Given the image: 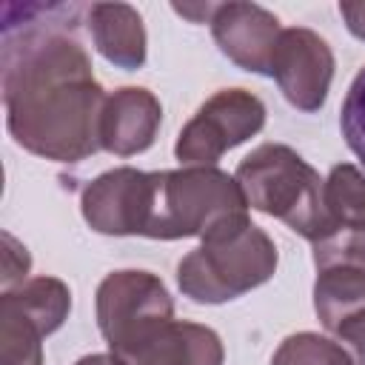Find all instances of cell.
<instances>
[{
	"label": "cell",
	"instance_id": "1",
	"mask_svg": "<svg viewBox=\"0 0 365 365\" xmlns=\"http://www.w3.org/2000/svg\"><path fill=\"white\" fill-rule=\"evenodd\" d=\"M3 23V106L14 143L37 157L80 163L100 148L106 94L74 34L77 9L29 6Z\"/></svg>",
	"mask_w": 365,
	"mask_h": 365
},
{
	"label": "cell",
	"instance_id": "2",
	"mask_svg": "<svg viewBox=\"0 0 365 365\" xmlns=\"http://www.w3.org/2000/svg\"><path fill=\"white\" fill-rule=\"evenodd\" d=\"M251 225L248 200L234 177L214 165L157 171L151 240L200 237L202 242L231 237Z\"/></svg>",
	"mask_w": 365,
	"mask_h": 365
},
{
	"label": "cell",
	"instance_id": "3",
	"mask_svg": "<svg viewBox=\"0 0 365 365\" xmlns=\"http://www.w3.org/2000/svg\"><path fill=\"white\" fill-rule=\"evenodd\" d=\"M234 180L251 208L282 220L311 242L339 231L325 205V182L294 148L282 143H262L254 148L237 165Z\"/></svg>",
	"mask_w": 365,
	"mask_h": 365
},
{
	"label": "cell",
	"instance_id": "4",
	"mask_svg": "<svg viewBox=\"0 0 365 365\" xmlns=\"http://www.w3.org/2000/svg\"><path fill=\"white\" fill-rule=\"evenodd\" d=\"M274 240L262 228L245 225L231 237L211 240L188 251L177 265V285L194 302L220 305L259 288L274 277Z\"/></svg>",
	"mask_w": 365,
	"mask_h": 365
},
{
	"label": "cell",
	"instance_id": "5",
	"mask_svg": "<svg viewBox=\"0 0 365 365\" xmlns=\"http://www.w3.org/2000/svg\"><path fill=\"white\" fill-rule=\"evenodd\" d=\"M174 319V302L148 271H114L97 288V325L123 362Z\"/></svg>",
	"mask_w": 365,
	"mask_h": 365
},
{
	"label": "cell",
	"instance_id": "6",
	"mask_svg": "<svg viewBox=\"0 0 365 365\" xmlns=\"http://www.w3.org/2000/svg\"><path fill=\"white\" fill-rule=\"evenodd\" d=\"M265 125V106L245 88H222L208 97L177 137L174 157L185 165H214L228 148Z\"/></svg>",
	"mask_w": 365,
	"mask_h": 365
},
{
	"label": "cell",
	"instance_id": "7",
	"mask_svg": "<svg viewBox=\"0 0 365 365\" xmlns=\"http://www.w3.org/2000/svg\"><path fill=\"white\" fill-rule=\"evenodd\" d=\"M314 311L328 331L365 308V234L334 231L314 242Z\"/></svg>",
	"mask_w": 365,
	"mask_h": 365
},
{
	"label": "cell",
	"instance_id": "8",
	"mask_svg": "<svg viewBox=\"0 0 365 365\" xmlns=\"http://www.w3.org/2000/svg\"><path fill=\"white\" fill-rule=\"evenodd\" d=\"M157 194V171H137L131 165L111 168L91 180L83 191L86 222L111 237H148Z\"/></svg>",
	"mask_w": 365,
	"mask_h": 365
},
{
	"label": "cell",
	"instance_id": "9",
	"mask_svg": "<svg viewBox=\"0 0 365 365\" xmlns=\"http://www.w3.org/2000/svg\"><path fill=\"white\" fill-rule=\"evenodd\" d=\"M271 77L294 108L317 111L334 80V54L317 31L282 29L271 57Z\"/></svg>",
	"mask_w": 365,
	"mask_h": 365
},
{
	"label": "cell",
	"instance_id": "10",
	"mask_svg": "<svg viewBox=\"0 0 365 365\" xmlns=\"http://www.w3.org/2000/svg\"><path fill=\"white\" fill-rule=\"evenodd\" d=\"M208 23L220 51L231 63L254 74H271V57L282 29L268 9L257 3H217Z\"/></svg>",
	"mask_w": 365,
	"mask_h": 365
},
{
	"label": "cell",
	"instance_id": "11",
	"mask_svg": "<svg viewBox=\"0 0 365 365\" xmlns=\"http://www.w3.org/2000/svg\"><path fill=\"white\" fill-rule=\"evenodd\" d=\"M163 120L160 100L148 88L125 86L106 97L100 117V148L131 157L154 145L157 128Z\"/></svg>",
	"mask_w": 365,
	"mask_h": 365
},
{
	"label": "cell",
	"instance_id": "12",
	"mask_svg": "<svg viewBox=\"0 0 365 365\" xmlns=\"http://www.w3.org/2000/svg\"><path fill=\"white\" fill-rule=\"evenodd\" d=\"M123 365H222V342L208 325L171 319Z\"/></svg>",
	"mask_w": 365,
	"mask_h": 365
},
{
	"label": "cell",
	"instance_id": "13",
	"mask_svg": "<svg viewBox=\"0 0 365 365\" xmlns=\"http://www.w3.org/2000/svg\"><path fill=\"white\" fill-rule=\"evenodd\" d=\"M88 31L97 51L117 68L134 71L145 63V29L134 6L94 3L88 9Z\"/></svg>",
	"mask_w": 365,
	"mask_h": 365
},
{
	"label": "cell",
	"instance_id": "14",
	"mask_svg": "<svg viewBox=\"0 0 365 365\" xmlns=\"http://www.w3.org/2000/svg\"><path fill=\"white\" fill-rule=\"evenodd\" d=\"M43 336L40 322L0 297V365H43Z\"/></svg>",
	"mask_w": 365,
	"mask_h": 365
},
{
	"label": "cell",
	"instance_id": "15",
	"mask_svg": "<svg viewBox=\"0 0 365 365\" xmlns=\"http://www.w3.org/2000/svg\"><path fill=\"white\" fill-rule=\"evenodd\" d=\"M325 205L336 228L365 234V174L351 163L334 165L325 180Z\"/></svg>",
	"mask_w": 365,
	"mask_h": 365
},
{
	"label": "cell",
	"instance_id": "16",
	"mask_svg": "<svg viewBox=\"0 0 365 365\" xmlns=\"http://www.w3.org/2000/svg\"><path fill=\"white\" fill-rule=\"evenodd\" d=\"M271 365H354V359L339 342L302 331L279 342L271 356Z\"/></svg>",
	"mask_w": 365,
	"mask_h": 365
},
{
	"label": "cell",
	"instance_id": "17",
	"mask_svg": "<svg viewBox=\"0 0 365 365\" xmlns=\"http://www.w3.org/2000/svg\"><path fill=\"white\" fill-rule=\"evenodd\" d=\"M339 125H342V137H345L348 148L365 163V68H359V74L354 77V83L342 100Z\"/></svg>",
	"mask_w": 365,
	"mask_h": 365
},
{
	"label": "cell",
	"instance_id": "18",
	"mask_svg": "<svg viewBox=\"0 0 365 365\" xmlns=\"http://www.w3.org/2000/svg\"><path fill=\"white\" fill-rule=\"evenodd\" d=\"M29 265H31L29 251L9 231H3V277H0L3 291H11V288L23 285V279L29 274Z\"/></svg>",
	"mask_w": 365,
	"mask_h": 365
},
{
	"label": "cell",
	"instance_id": "19",
	"mask_svg": "<svg viewBox=\"0 0 365 365\" xmlns=\"http://www.w3.org/2000/svg\"><path fill=\"white\" fill-rule=\"evenodd\" d=\"M334 334H336L342 342H348L354 365H365V308L356 311L354 317H348Z\"/></svg>",
	"mask_w": 365,
	"mask_h": 365
},
{
	"label": "cell",
	"instance_id": "20",
	"mask_svg": "<svg viewBox=\"0 0 365 365\" xmlns=\"http://www.w3.org/2000/svg\"><path fill=\"white\" fill-rule=\"evenodd\" d=\"M339 14L354 37L365 40V3H339Z\"/></svg>",
	"mask_w": 365,
	"mask_h": 365
},
{
	"label": "cell",
	"instance_id": "21",
	"mask_svg": "<svg viewBox=\"0 0 365 365\" xmlns=\"http://www.w3.org/2000/svg\"><path fill=\"white\" fill-rule=\"evenodd\" d=\"M74 365H123V362L114 354H88V356L77 359Z\"/></svg>",
	"mask_w": 365,
	"mask_h": 365
}]
</instances>
